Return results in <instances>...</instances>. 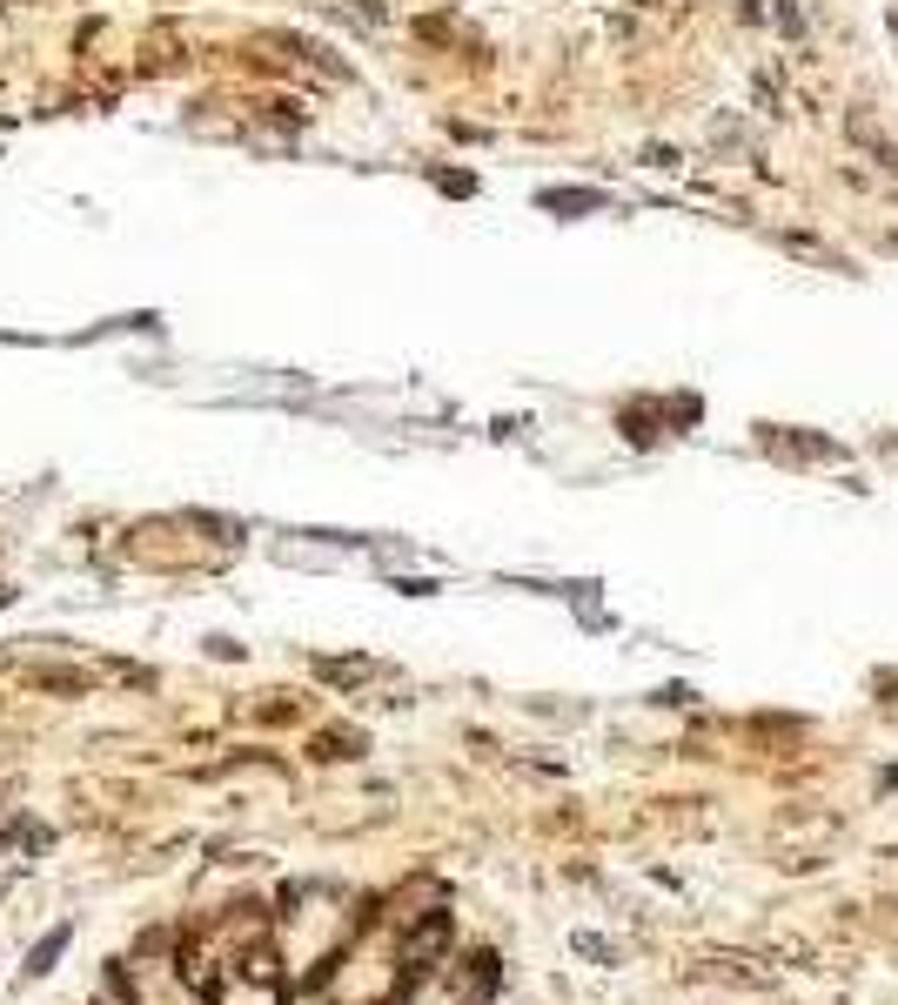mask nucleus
I'll use <instances>...</instances> for the list:
<instances>
[{
  "instance_id": "nucleus-1",
  "label": "nucleus",
  "mask_w": 898,
  "mask_h": 1005,
  "mask_svg": "<svg viewBox=\"0 0 898 1005\" xmlns=\"http://www.w3.org/2000/svg\"><path fill=\"white\" fill-rule=\"evenodd\" d=\"M443 938H449V912H436V918H429V925H423V932H409V945H403V959L416 965V972H423V965L436 959V952H443Z\"/></svg>"
},
{
  "instance_id": "nucleus-2",
  "label": "nucleus",
  "mask_w": 898,
  "mask_h": 1005,
  "mask_svg": "<svg viewBox=\"0 0 898 1005\" xmlns=\"http://www.w3.org/2000/svg\"><path fill=\"white\" fill-rule=\"evenodd\" d=\"M771 449H778V456H791V463H818V456H838V443H831V436H798V429L771 436Z\"/></svg>"
},
{
  "instance_id": "nucleus-3",
  "label": "nucleus",
  "mask_w": 898,
  "mask_h": 1005,
  "mask_svg": "<svg viewBox=\"0 0 898 1005\" xmlns=\"http://www.w3.org/2000/svg\"><path fill=\"white\" fill-rule=\"evenodd\" d=\"M68 938H74V925H54V932H47L41 945H34V959L21 965V979H47V972H54V959L68 952Z\"/></svg>"
},
{
  "instance_id": "nucleus-4",
  "label": "nucleus",
  "mask_w": 898,
  "mask_h": 1005,
  "mask_svg": "<svg viewBox=\"0 0 898 1005\" xmlns=\"http://www.w3.org/2000/svg\"><path fill=\"white\" fill-rule=\"evenodd\" d=\"M771 21H778V34L805 41V14H798V0H778V7H771Z\"/></svg>"
},
{
  "instance_id": "nucleus-5",
  "label": "nucleus",
  "mask_w": 898,
  "mask_h": 1005,
  "mask_svg": "<svg viewBox=\"0 0 898 1005\" xmlns=\"http://www.w3.org/2000/svg\"><path fill=\"white\" fill-rule=\"evenodd\" d=\"M577 952H584V959H604V965H610V959H617V952H610V945H604V938H590V932H584V938H577Z\"/></svg>"
},
{
  "instance_id": "nucleus-6",
  "label": "nucleus",
  "mask_w": 898,
  "mask_h": 1005,
  "mask_svg": "<svg viewBox=\"0 0 898 1005\" xmlns=\"http://www.w3.org/2000/svg\"><path fill=\"white\" fill-rule=\"evenodd\" d=\"M550 208H597V195H543Z\"/></svg>"
}]
</instances>
